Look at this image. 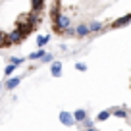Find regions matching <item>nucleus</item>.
Here are the masks:
<instances>
[{"label":"nucleus","mask_w":131,"mask_h":131,"mask_svg":"<svg viewBox=\"0 0 131 131\" xmlns=\"http://www.w3.org/2000/svg\"><path fill=\"white\" fill-rule=\"evenodd\" d=\"M71 27V16H68V14H58L56 19H52V29L58 33V35H64L66 29Z\"/></svg>","instance_id":"f257e3e1"},{"label":"nucleus","mask_w":131,"mask_h":131,"mask_svg":"<svg viewBox=\"0 0 131 131\" xmlns=\"http://www.w3.org/2000/svg\"><path fill=\"white\" fill-rule=\"evenodd\" d=\"M89 35H91V31H89V25L87 23H79L75 27V39H85Z\"/></svg>","instance_id":"f03ea898"},{"label":"nucleus","mask_w":131,"mask_h":131,"mask_svg":"<svg viewBox=\"0 0 131 131\" xmlns=\"http://www.w3.org/2000/svg\"><path fill=\"white\" fill-rule=\"evenodd\" d=\"M60 122L64 123L66 127H71V125H75V119H73V114H70V112H60Z\"/></svg>","instance_id":"7ed1b4c3"},{"label":"nucleus","mask_w":131,"mask_h":131,"mask_svg":"<svg viewBox=\"0 0 131 131\" xmlns=\"http://www.w3.org/2000/svg\"><path fill=\"white\" fill-rule=\"evenodd\" d=\"M6 37H8V41L12 42V45H21V42H23V37H21V33L17 31V29H12Z\"/></svg>","instance_id":"20e7f679"},{"label":"nucleus","mask_w":131,"mask_h":131,"mask_svg":"<svg viewBox=\"0 0 131 131\" xmlns=\"http://www.w3.org/2000/svg\"><path fill=\"white\" fill-rule=\"evenodd\" d=\"M129 23H131V14H129V16L118 17L114 23H110V29H118V27H123V25H129Z\"/></svg>","instance_id":"39448f33"},{"label":"nucleus","mask_w":131,"mask_h":131,"mask_svg":"<svg viewBox=\"0 0 131 131\" xmlns=\"http://www.w3.org/2000/svg\"><path fill=\"white\" fill-rule=\"evenodd\" d=\"M87 118H89V116H87V110H83V108H79V110L73 112V119H75V123H77V125H79V123H83Z\"/></svg>","instance_id":"423d86ee"},{"label":"nucleus","mask_w":131,"mask_h":131,"mask_svg":"<svg viewBox=\"0 0 131 131\" xmlns=\"http://www.w3.org/2000/svg\"><path fill=\"white\" fill-rule=\"evenodd\" d=\"M112 116H116V118L119 119H127V116H129V110L127 108H112Z\"/></svg>","instance_id":"0eeeda50"},{"label":"nucleus","mask_w":131,"mask_h":131,"mask_svg":"<svg viewBox=\"0 0 131 131\" xmlns=\"http://www.w3.org/2000/svg\"><path fill=\"white\" fill-rule=\"evenodd\" d=\"M19 83H21V77H10L8 81L4 83V89H6V91H14Z\"/></svg>","instance_id":"6e6552de"},{"label":"nucleus","mask_w":131,"mask_h":131,"mask_svg":"<svg viewBox=\"0 0 131 131\" xmlns=\"http://www.w3.org/2000/svg\"><path fill=\"white\" fill-rule=\"evenodd\" d=\"M50 73H52V77H60V75H62V62H52V66H50Z\"/></svg>","instance_id":"1a4fd4ad"},{"label":"nucleus","mask_w":131,"mask_h":131,"mask_svg":"<svg viewBox=\"0 0 131 131\" xmlns=\"http://www.w3.org/2000/svg\"><path fill=\"white\" fill-rule=\"evenodd\" d=\"M87 25H89L91 35H93V33H102V29H104V25L100 23V21H91V23H87Z\"/></svg>","instance_id":"9d476101"},{"label":"nucleus","mask_w":131,"mask_h":131,"mask_svg":"<svg viewBox=\"0 0 131 131\" xmlns=\"http://www.w3.org/2000/svg\"><path fill=\"white\" fill-rule=\"evenodd\" d=\"M45 54H46V52H45V48H39V50H35V52L29 54V60H41Z\"/></svg>","instance_id":"9b49d317"},{"label":"nucleus","mask_w":131,"mask_h":131,"mask_svg":"<svg viewBox=\"0 0 131 131\" xmlns=\"http://www.w3.org/2000/svg\"><path fill=\"white\" fill-rule=\"evenodd\" d=\"M110 116H112V112H110V110H102L100 114L96 116V119H98V122H106V119L110 118Z\"/></svg>","instance_id":"f8f14e48"},{"label":"nucleus","mask_w":131,"mask_h":131,"mask_svg":"<svg viewBox=\"0 0 131 131\" xmlns=\"http://www.w3.org/2000/svg\"><path fill=\"white\" fill-rule=\"evenodd\" d=\"M48 41H50V35H46V37H39L37 39V46H39V48H45V45H48Z\"/></svg>","instance_id":"ddd939ff"},{"label":"nucleus","mask_w":131,"mask_h":131,"mask_svg":"<svg viewBox=\"0 0 131 131\" xmlns=\"http://www.w3.org/2000/svg\"><path fill=\"white\" fill-rule=\"evenodd\" d=\"M79 127H81L83 131H85V129H91V127H94V122H93V119H89V118H87L83 123H79Z\"/></svg>","instance_id":"4468645a"},{"label":"nucleus","mask_w":131,"mask_h":131,"mask_svg":"<svg viewBox=\"0 0 131 131\" xmlns=\"http://www.w3.org/2000/svg\"><path fill=\"white\" fill-rule=\"evenodd\" d=\"M23 62H25V58H19V56H12V58H10V64L16 66V68H17V66H21Z\"/></svg>","instance_id":"2eb2a0df"},{"label":"nucleus","mask_w":131,"mask_h":131,"mask_svg":"<svg viewBox=\"0 0 131 131\" xmlns=\"http://www.w3.org/2000/svg\"><path fill=\"white\" fill-rule=\"evenodd\" d=\"M14 71H16V66H12V64H8V66L4 68V75H12Z\"/></svg>","instance_id":"dca6fc26"},{"label":"nucleus","mask_w":131,"mask_h":131,"mask_svg":"<svg viewBox=\"0 0 131 131\" xmlns=\"http://www.w3.org/2000/svg\"><path fill=\"white\" fill-rule=\"evenodd\" d=\"M75 70L77 71H87V66L83 62H75Z\"/></svg>","instance_id":"f3484780"},{"label":"nucleus","mask_w":131,"mask_h":131,"mask_svg":"<svg viewBox=\"0 0 131 131\" xmlns=\"http://www.w3.org/2000/svg\"><path fill=\"white\" fill-rule=\"evenodd\" d=\"M64 37H75V29H73V27L66 29V31H64Z\"/></svg>","instance_id":"a211bd4d"},{"label":"nucleus","mask_w":131,"mask_h":131,"mask_svg":"<svg viewBox=\"0 0 131 131\" xmlns=\"http://www.w3.org/2000/svg\"><path fill=\"white\" fill-rule=\"evenodd\" d=\"M41 60H42V62H45V64H48V62H52V60H54V56H52V54H50V52H48V54H45V56H42V58H41Z\"/></svg>","instance_id":"6ab92c4d"},{"label":"nucleus","mask_w":131,"mask_h":131,"mask_svg":"<svg viewBox=\"0 0 131 131\" xmlns=\"http://www.w3.org/2000/svg\"><path fill=\"white\" fill-rule=\"evenodd\" d=\"M4 39H6V33L0 31V46H2V41H4Z\"/></svg>","instance_id":"aec40b11"},{"label":"nucleus","mask_w":131,"mask_h":131,"mask_svg":"<svg viewBox=\"0 0 131 131\" xmlns=\"http://www.w3.org/2000/svg\"><path fill=\"white\" fill-rule=\"evenodd\" d=\"M85 131H98L96 127H91V129H85Z\"/></svg>","instance_id":"412c9836"},{"label":"nucleus","mask_w":131,"mask_h":131,"mask_svg":"<svg viewBox=\"0 0 131 131\" xmlns=\"http://www.w3.org/2000/svg\"><path fill=\"white\" fill-rule=\"evenodd\" d=\"M2 87H4V85H2V83H0V91H2Z\"/></svg>","instance_id":"4be33fe9"}]
</instances>
